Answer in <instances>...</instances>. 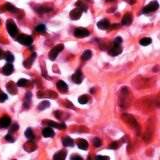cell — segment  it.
<instances>
[{
    "instance_id": "cell-29",
    "label": "cell",
    "mask_w": 160,
    "mask_h": 160,
    "mask_svg": "<svg viewBox=\"0 0 160 160\" xmlns=\"http://www.w3.org/2000/svg\"><path fill=\"white\" fill-rule=\"evenodd\" d=\"M78 102L80 104H86L88 102V96L87 95H81L79 98H78Z\"/></svg>"
},
{
    "instance_id": "cell-6",
    "label": "cell",
    "mask_w": 160,
    "mask_h": 160,
    "mask_svg": "<svg viewBox=\"0 0 160 160\" xmlns=\"http://www.w3.org/2000/svg\"><path fill=\"white\" fill-rule=\"evenodd\" d=\"M121 52H122L121 46L118 45V44H113V46L109 49L108 53H109V55H111V56H117V55L120 54Z\"/></svg>"
},
{
    "instance_id": "cell-25",
    "label": "cell",
    "mask_w": 160,
    "mask_h": 160,
    "mask_svg": "<svg viewBox=\"0 0 160 160\" xmlns=\"http://www.w3.org/2000/svg\"><path fill=\"white\" fill-rule=\"evenodd\" d=\"M25 136L27 137L28 140H33L34 139V132L31 128H28L27 130L25 131Z\"/></svg>"
},
{
    "instance_id": "cell-22",
    "label": "cell",
    "mask_w": 160,
    "mask_h": 160,
    "mask_svg": "<svg viewBox=\"0 0 160 160\" xmlns=\"http://www.w3.org/2000/svg\"><path fill=\"white\" fill-rule=\"evenodd\" d=\"M62 143H63L64 146L70 147V146H73V143H74V141H73L70 137H65L63 140H62Z\"/></svg>"
},
{
    "instance_id": "cell-5",
    "label": "cell",
    "mask_w": 160,
    "mask_h": 160,
    "mask_svg": "<svg viewBox=\"0 0 160 160\" xmlns=\"http://www.w3.org/2000/svg\"><path fill=\"white\" fill-rule=\"evenodd\" d=\"M74 35L77 38H84L89 35V31L87 29H85V28L78 27L74 30Z\"/></svg>"
},
{
    "instance_id": "cell-7",
    "label": "cell",
    "mask_w": 160,
    "mask_h": 160,
    "mask_svg": "<svg viewBox=\"0 0 160 160\" xmlns=\"http://www.w3.org/2000/svg\"><path fill=\"white\" fill-rule=\"evenodd\" d=\"M44 124L48 125L49 127H54V128H58V129L62 130V129H65V127H66V125L64 124V123H56V122H53V121H50V120H45V121L43 122Z\"/></svg>"
},
{
    "instance_id": "cell-13",
    "label": "cell",
    "mask_w": 160,
    "mask_h": 160,
    "mask_svg": "<svg viewBox=\"0 0 160 160\" xmlns=\"http://www.w3.org/2000/svg\"><path fill=\"white\" fill-rule=\"evenodd\" d=\"M11 124V119L8 116H3L0 119V127L1 128H7Z\"/></svg>"
},
{
    "instance_id": "cell-17",
    "label": "cell",
    "mask_w": 160,
    "mask_h": 160,
    "mask_svg": "<svg viewBox=\"0 0 160 160\" xmlns=\"http://www.w3.org/2000/svg\"><path fill=\"white\" fill-rule=\"evenodd\" d=\"M43 136L44 137H47V138H51V137H53L54 136V131L53 129H52L51 127H46V128H44L43 129Z\"/></svg>"
},
{
    "instance_id": "cell-18",
    "label": "cell",
    "mask_w": 160,
    "mask_h": 160,
    "mask_svg": "<svg viewBox=\"0 0 160 160\" xmlns=\"http://www.w3.org/2000/svg\"><path fill=\"white\" fill-rule=\"evenodd\" d=\"M66 155H67L66 151H65V150H60L59 152H57V153L53 156V159H55V160H63L65 157H66Z\"/></svg>"
},
{
    "instance_id": "cell-1",
    "label": "cell",
    "mask_w": 160,
    "mask_h": 160,
    "mask_svg": "<svg viewBox=\"0 0 160 160\" xmlns=\"http://www.w3.org/2000/svg\"><path fill=\"white\" fill-rule=\"evenodd\" d=\"M6 27H7V30H8V33L10 34V36L12 37H16L17 33H18V28L15 22L13 20L9 19L6 21Z\"/></svg>"
},
{
    "instance_id": "cell-11",
    "label": "cell",
    "mask_w": 160,
    "mask_h": 160,
    "mask_svg": "<svg viewBox=\"0 0 160 160\" xmlns=\"http://www.w3.org/2000/svg\"><path fill=\"white\" fill-rule=\"evenodd\" d=\"M123 119H124V121L128 123L129 125H131V126L135 127L137 126V123H136V120L133 118L131 115H128V114H124L123 115Z\"/></svg>"
},
{
    "instance_id": "cell-35",
    "label": "cell",
    "mask_w": 160,
    "mask_h": 160,
    "mask_svg": "<svg viewBox=\"0 0 160 160\" xmlns=\"http://www.w3.org/2000/svg\"><path fill=\"white\" fill-rule=\"evenodd\" d=\"M118 146H119L118 142H112V143L109 145V148H110V149H116V148H118Z\"/></svg>"
},
{
    "instance_id": "cell-21",
    "label": "cell",
    "mask_w": 160,
    "mask_h": 160,
    "mask_svg": "<svg viewBox=\"0 0 160 160\" xmlns=\"http://www.w3.org/2000/svg\"><path fill=\"white\" fill-rule=\"evenodd\" d=\"M35 58H36V54L33 53V54L29 57V58H28V59L24 62V66H25L26 68H29V67L31 66V64H32L33 62H34Z\"/></svg>"
},
{
    "instance_id": "cell-31",
    "label": "cell",
    "mask_w": 160,
    "mask_h": 160,
    "mask_svg": "<svg viewBox=\"0 0 160 160\" xmlns=\"http://www.w3.org/2000/svg\"><path fill=\"white\" fill-rule=\"evenodd\" d=\"M28 83V80L27 79H24V78H22V79H19L17 82V85L20 86V87H23V86H26Z\"/></svg>"
},
{
    "instance_id": "cell-24",
    "label": "cell",
    "mask_w": 160,
    "mask_h": 160,
    "mask_svg": "<svg viewBox=\"0 0 160 160\" xmlns=\"http://www.w3.org/2000/svg\"><path fill=\"white\" fill-rule=\"evenodd\" d=\"M4 8H5V10L10 11V12H16L17 11V8L14 6V5H12L11 3H6L4 5Z\"/></svg>"
},
{
    "instance_id": "cell-19",
    "label": "cell",
    "mask_w": 160,
    "mask_h": 160,
    "mask_svg": "<svg viewBox=\"0 0 160 160\" xmlns=\"http://www.w3.org/2000/svg\"><path fill=\"white\" fill-rule=\"evenodd\" d=\"M23 148H24L27 152H32L33 150H35L36 149V145L33 142H27V143L24 144Z\"/></svg>"
},
{
    "instance_id": "cell-4",
    "label": "cell",
    "mask_w": 160,
    "mask_h": 160,
    "mask_svg": "<svg viewBox=\"0 0 160 160\" xmlns=\"http://www.w3.org/2000/svg\"><path fill=\"white\" fill-rule=\"evenodd\" d=\"M17 41L20 44H23V45H30L32 44V37L29 35H26V34H21L17 37Z\"/></svg>"
},
{
    "instance_id": "cell-2",
    "label": "cell",
    "mask_w": 160,
    "mask_h": 160,
    "mask_svg": "<svg viewBox=\"0 0 160 160\" xmlns=\"http://www.w3.org/2000/svg\"><path fill=\"white\" fill-rule=\"evenodd\" d=\"M64 46L62 45V44H59V45H56L54 46L53 48L51 49L50 51V54H49V59L50 60H55L57 58V56H58V54L63 50Z\"/></svg>"
},
{
    "instance_id": "cell-38",
    "label": "cell",
    "mask_w": 160,
    "mask_h": 160,
    "mask_svg": "<svg viewBox=\"0 0 160 160\" xmlns=\"http://www.w3.org/2000/svg\"><path fill=\"white\" fill-rule=\"evenodd\" d=\"M71 159H72V160H74V159L82 160V157L79 156V155H72V156H71Z\"/></svg>"
},
{
    "instance_id": "cell-9",
    "label": "cell",
    "mask_w": 160,
    "mask_h": 160,
    "mask_svg": "<svg viewBox=\"0 0 160 160\" xmlns=\"http://www.w3.org/2000/svg\"><path fill=\"white\" fill-rule=\"evenodd\" d=\"M81 15H82V10L78 8V7L73 9L72 11L70 12V18H71L72 20H78L81 17Z\"/></svg>"
},
{
    "instance_id": "cell-28",
    "label": "cell",
    "mask_w": 160,
    "mask_h": 160,
    "mask_svg": "<svg viewBox=\"0 0 160 160\" xmlns=\"http://www.w3.org/2000/svg\"><path fill=\"white\" fill-rule=\"evenodd\" d=\"M36 31L39 33H41V34H44L46 32V27H45V25L44 24H39L37 27H36Z\"/></svg>"
},
{
    "instance_id": "cell-3",
    "label": "cell",
    "mask_w": 160,
    "mask_h": 160,
    "mask_svg": "<svg viewBox=\"0 0 160 160\" xmlns=\"http://www.w3.org/2000/svg\"><path fill=\"white\" fill-rule=\"evenodd\" d=\"M159 8V4L157 1H152L150 2L148 5H146L145 7L142 10V13H150V12H154L156 11L157 9Z\"/></svg>"
},
{
    "instance_id": "cell-27",
    "label": "cell",
    "mask_w": 160,
    "mask_h": 160,
    "mask_svg": "<svg viewBox=\"0 0 160 160\" xmlns=\"http://www.w3.org/2000/svg\"><path fill=\"white\" fill-rule=\"evenodd\" d=\"M139 43H140L142 46H147V45H149V44L151 43V39L148 38V37H144L142 39H140Z\"/></svg>"
},
{
    "instance_id": "cell-8",
    "label": "cell",
    "mask_w": 160,
    "mask_h": 160,
    "mask_svg": "<svg viewBox=\"0 0 160 160\" xmlns=\"http://www.w3.org/2000/svg\"><path fill=\"white\" fill-rule=\"evenodd\" d=\"M13 71H14V68H13V65L11 63H9V62H7V64H5L3 68H2V73H3L4 75H11Z\"/></svg>"
},
{
    "instance_id": "cell-33",
    "label": "cell",
    "mask_w": 160,
    "mask_h": 160,
    "mask_svg": "<svg viewBox=\"0 0 160 160\" xmlns=\"http://www.w3.org/2000/svg\"><path fill=\"white\" fill-rule=\"evenodd\" d=\"M6 99H7V95L4 92H2V91L0 90V102H4Z\"/></svg>"
},
{
    "instance_id": "cell-42",
    "label": "cell",
    "mask_w": 160,
    "mask_h": 160,
    "mask_svg": "<svg viewBox=\"0 0 160 160\" xmlns=\"http://www.w3.org/2000/svg\"><path fill=\"white\" fill-rule=\"evenodd\" d=\"M126 1H127V2H129L130 4H134L136 0H126Z\"/></svg>"
},
{
    "instance_id": "cell-20",
    "label": "cell",
    "mask_w": 160,
    "mask_h": 160,
    "mask_svg": "<svg viewBox=\"0 0 160 160\" xmlns=\"http://www.w3.org/2000/svg\"><path fill=\"white\" fill-rule=\"evenodd\" d=\"M77 143H78V147L82 149V150H86L88 148V142L84 140V139H78Z\"/></svg>"
},
{
    "instance_id": "cell-16",
    "label": "cell",
    "mask_w": 160,
    "mask_h": 160,
    "mask_svg": "<svg viewBox=\"0 0 160 160\" xmlns=\"http://www.w3.org/2000/svg\"><path fill=\"white\" fill-rule=\"evenodd\" d=\"M57 87H58L60 92L62 93H66L68 91V86L64 81H59V82L57 83Z\"/></svg>"
},
{
    "instance_id": "cell-40",
    "label": "cell",
    "mask_w": 160,
    "mask_h": 160,
    "mask_svg": "<svg viewBox=\"0 0 160 160\" xmlns=\"http://www.w3.org/2000/svg\"><path fill=\"white\" fill-rule=\"evenodd\" d=\"M54 115H55L56 117L60 118V111H54Z\"/></svg>"
},
{
    "instance_id": "cell-37",
    "label": "cell",
    "mask_w": 160,
    "mask_h": 160,
    "mask_svg": "<svg viewBox=\"0 0 160 160\" xmlns=\"http://www.w3.org/2000/svg\"><path fill=\"white\" fill-rule=\"evenodd\" d=\"M17 130H18V125L17 124H13L11 129H10V131H11V132H14V131H17Z\"/></svg>"
},
{
    "instance_id": "cell-23",
    "label": "cell",
    "mask_w": 160,
    "mask_h": 160,
    "mask_svg": "<svg viewBox=\"0 0 160 160\" xmlns=\"http://www.w3.org/2000/svg\"><path fill=\"white\" fill-rule=\"evenodd\" d=\"M3 58L6 59V61L9 62V63H12V62L14 61V56H13V54L10 53V52H6V53H4Z\"/></svg>"
},
{
    "instance_id": "cell-32",
    "label": "cell",
    "mask_w": 160,
    "mask_h": 160,
    "mask_svg": "<svg viewBox=\"0 0 160 160\" xmlns=\"http://www.w3.org/2000/svg\"><path fill=\"white\" fill-rule=\"evenodd\" d=\"M93 144L95 147H99L101 145V140L99 138H94L93 139Z\"/></svg>"
},
{
    "instance_id": "cell-26",
    "label": "cell",
    "mask_w": 160,
    "mask_h": 160,
    "mask_svg": "<svg viewBox=\"0 0 160 160\" xmlns=\"http://www.w3.org/2000/svg\"><path fill=\"white\" fill-rule=\"evenodd\" d=\"M91 56H92V52L90 50H85L82 54V59L84 60V61H87V60L91 58Z\"/></svg>"
},
{
    "instance_id": "cell-43",
    "label": "cell",
    "mask_w": 160,
    "mask_h": 160,
    "mask_svg": "<svg viewBox=\"0 0 160 160\" xmlns=\"http://www.w3.org/2000/svg\"><path fill=\"white\" fill-rule=\"evenodd\" d=\"M106 1H114V0H106Z\"/></svg>"
},
{
    "instance_id": "cell-15",
    "label": "cell",
    "mask_w": 160,
    "mask_h": 160,
    "mask_svg": "<svg viewBox=\"0 0 160 160\" xmlns=\"http://www.w3.org/2000/svg\"><path fill=\"white\" fill-rule=\"evenodd\" d=\"M132 20H133L132 14H131V13H126V14L124 15V17H123V19H122V24L130 25L131 23H132Z\"/></svg>"
},
{
    "instance_id": "cell-41",
    "label": "cell",
    "mask_w": 160,
    "mask_h": 160,
    "mask_svg": "<svg viewBox=\"0 0 160 160\" xmlns=\"http://www.w3.org/2000/svg\"><path fill=\"white\" fill-rule=\"evenodd\" d=\"M3 56H4V53H3V51L0 49V59H2L3 58Z\"/></svg>"
},
{
    "instance_id": "cell-12",
    "label": "cell",
    "mask_w": 160,
    "mask_h": 160,
    "mask_svg": "<svg viewBox=\"0 0 160 160\" xmlns=\"http://www.w3.org/2000/svg\"><path fill=\"white\" fill-rule=\"evenodd\" d=\"M6 89L10 94H12V95H14V94L17 93L16 84H15L14 82H12V81H10V82H8L6 84Z\"/></svg>"
},
{
    "instance_id": "cell-39",
    "label": "cell",
    "mask_w": 160,
    "mask_h": 160,
    "mask_svg": "<svg viewBox=\"0 0 160 160\" xmlns=\"http://www.w3.org/2000/svg\"><path fill=\"white\" fill-rule=\"evenodd\" d=\"M97 158H103V159H109L108 156H103V155H98L97 156Z\"/></svg>"
},
{
    "instance_id": "cell-36",
    "label": "cell",
    "mask_w": 160,
    "mask_h": 160,
    "mask_svg": "<svg viewBox=\"0 0 160 160\" xmlns=\"http://www.w3.org/2000/svg\"><path fill=\"white\" fill-rule=\"evenodd\" d=\"M121 42H122V38H121V37H117V38L114 40L113 44H118V45H120V44H121Z\"/></svg>"
},
{
    "instance_id": "cell-30",
    "label": "cell",
    "mask_w": 160,
    "mask_h": 160,
    "mask_svg": "<svg viewBox=\"0 0 160 160\" xmlns=\"http://www.w3.org/2000/svg\"><path fill=\"white\" fill-rule=\"evenodd\" d=\"M49 106H50V103H49L48 101H43V102H41L40 105L38 106V109L43 110V109H45V108H48Z\"/></svg>"
},
{
    "instance_id": "cell-10",
    "label": "cell",
    "mask_w": 160,
    "mask_h": 160,
    "mask_svg": "<svg viewBox=\"0 0 160 160\" xmlns=\"http://www.w3.org/2000/svg\"><path fill=\"white\" fill-rule=\"evenodd\" d=\"M72 80L74 81L76 84H80L81 82H82L83 80V75H82V72L80 71V70H78V71H76L74 74L72 75Z\"/></svg>"
},
{
    "instance_id": "cell-34",
    "label": "cell",
    "mask_w": 160,
    "mask_h": 160,
    "mask_svg": "<svg viewBox=\"0 0 160 160\" xmlns=\"http://www.w3.org/2000/svg\"><path fill=\"white\" fill-rule=\"evenodd\" d=\"M5 139H6L8 142H14V138L12 137L11 134H7L6 136H5Z\"/></svg>"
},
{
    "instance_id": "cell-14",
    "label": "cell",
    "mask_w": 160,
    "mask_h": 160,
    "mask_svg": "<svg viewBox=\"0 0 160 160\" xmlns=\"http://www.w3.org/2000/svg\"><path fill=\"white\" fill-rule=\"evenodd\" d=\"M97 26H98L99 29L106 30V29H108V28L110 27V23H109V21L107 19H102L98 23H97Z\"/></svg>"
}]
</instances>
